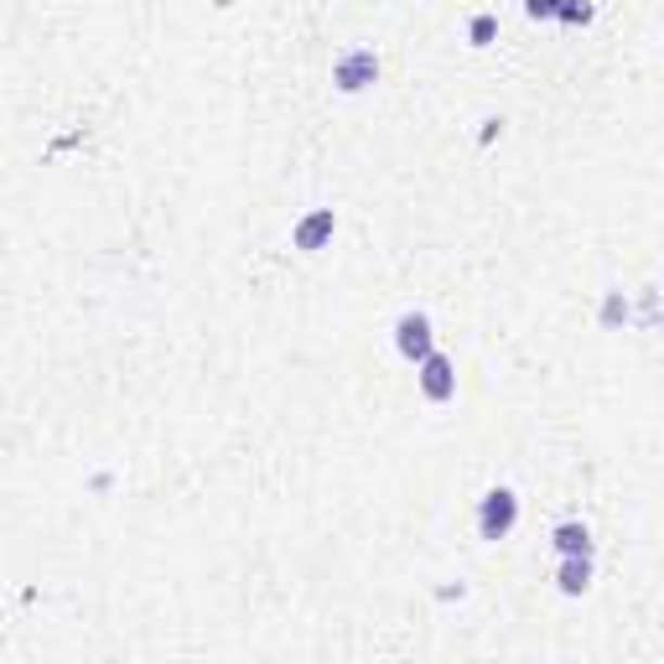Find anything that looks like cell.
<instances>
[{"mask_svg":"<svg viewBox=\"0 0 664 664\" xmlns=\"http://www.w3.org/2000/svg\"><path fill=\"white\" fill-rule=\"evenodd\" d=\"M380 84V52L374 48H343L332 58V89L337 94H363Z\"/></svg>","mask_w":664,"mask_h":664,"instance_id":"obj_1","label":"cell"},{"mask_svg":"<svg viewBox=\"0 0 664 664\" xmlns=\"http://www.w3.org/2000/svg\"><path fill=\"white\" fill-rule=\"evenodd\" d=\"M520 524V498H514V488H488V494L477 498V535L483 540H503L509 529Z\"/></svg>","mask_w":664,"mask_h":664,"instance_id":"obj_2","label":"cell"},{"mask_svg":"<svg viewBox=\"0 0 664 664\" xmlns=\"http://www.w3.org/2000/svg\"><path fill=\"white\" fill-rule=\"evenodd\" d=\"M416 384H421V395H426L431 405L457 400V363H451L447 354H426L416 363Z\"/></svg>","mask_w":664,"mask_h":664,"instance_id":"obj_3","label":"cell"},{"mask_svg":"<svg viewBox=\"0 0 664 664\" xmlns=\"http://www.w3.org/2000/svg\"><path fill=\"white\" fill-rule=\"evenodd\" d=\"M395 348H400V358H410V363H421L426 354H436V328H431L426 311H405L400 322H395Z\"/></svg>","mask_w":664,"mask_h":664,"instance_id":"obj_4","label":"cell"},{"mask_svg":"<svg viewBox=\"0 0 664 664\" xmlns=\"http://www.w3.org/2000/svg\"><path fill=\"white\" fill-rule=\"evenodd\" d=\"M332 234H337V214L332 208H311L307 218H296V229H291V244L302 250V255H317V250H328Z\"/></svg>","mask_w":664,"mask_h":664,"instance_id":"obj_5","label":"cell"},{"mask_svg":"<svg viewBox=\"0 0 664 664\" xmlns=\"http://www.w3.org/2000/svg\"><path fill=\"white\" fill-rule=\"evenodd\" d=\"M550 546H556V556H592V529L582 520H566L550 529Z\"/></svg>","mask_w":664,"mask_h":664,"instance_id":"obj_6","label":"cell"},{"mask_svg":"<svg viewBox=\"0 0 664 664\" xmlns=\"http://www.w3.org/2000/svg\"><path fill=\"white\" fill-rule=\"evenodd\" d=\"M556 587L566 597H582L592 587V556H561V571H556Z\"/></svg>","mask_w":664,"mask_h":664,"instance_id":"obj_7","label":"cell"},{"mask_svg":"<svg viewBox=\"0 0 664 664\" xmlns=\"http://www.w3.org/2000/svg\"><path fill=\"white\" fill-rule=\"evenodd\" d=\"M498 37V16H473L468 22V48H494Z\"/></svg>","mask_w":664,"mask_h":664,"instance_id":"obj_8","label":"cell"},{"mask_svg":"<svg viewBox=\"0 0 664 664\" xmlns=\"http://www.w3.org/2000/svg\"><path fill=\"white\" fill-rule=\"evenodd\" d=\"M628 322V296L623 291H608L602 296V328H623Z\"/></svg>","mask_w":664,"mask_h":664,"instance_id":"obj_9","label":"cell"},{"mask_svg":"<svg viewBox=\"0 0 664 664\" xmlns=\"http://www.w3.org/2000/svg\"><path fill=\"white\" fill-rule=\"evenodd\" d=\"M592 0H561V16L556 22H566V26H592Z\"/></svg>","mask_w":664,"mask_h":664,"instance_id":"obj_10","label":"cell"},{"mask_svg":"<svg viewBox=\"0 0 664 664\" xmlns=\"http://www.w3.org/2000/svg\"><path fill=\"white\" fill-rule=\"evenodd\" d=\"M524 11H529V22H556L561 16V0H524Z\"/></svg>","mask_w":664,"mask_h":664,"instance_id":"obj_11","label":"cell"}]
</instances>
